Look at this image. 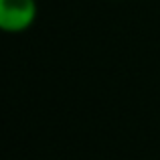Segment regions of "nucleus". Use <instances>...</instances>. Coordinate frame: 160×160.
<instances>
[{
    "label": "nucleus",
    "instance_id": "obj_1",
    "mask_svg": "<svg viewBox=\"0 0 160 160\" xmlns=\"http://www.w3.org/2000/svg\"><path fill=\"white\" fill-rule=\"evenodd\" d=\"M39 16L37 0H0V32L20 35L27 32Z\"/></svg>",
    "mask_w": 160,
    "mask_h": 160
}]
</instances>
